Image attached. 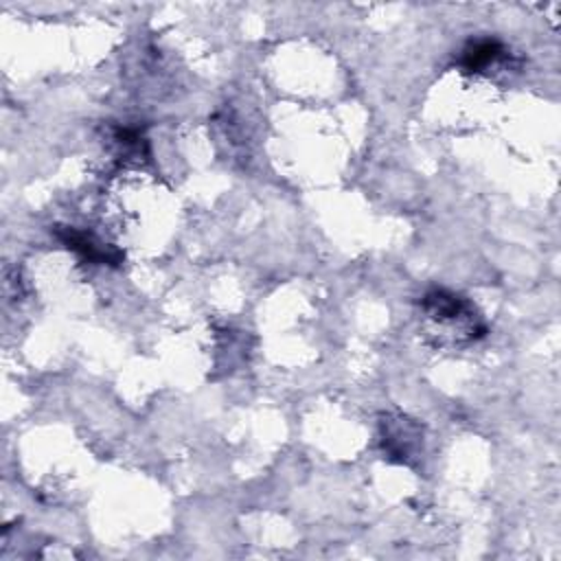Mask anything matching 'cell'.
I'll list each match as a JSON object with an SVG mask.
<instances>
[{"instance_id":"cell-1","label":"cell","mask_w":561,"mask_h":561,"mask_svg":"<svg viewBox=\"0 0 561 561\" xmlns=\"http://www.w3.org/2000/svg\"><path fill=\"white\" fill-rule=\"evenodd\" d=\"M421 311L434 327H443V335H451L454 340H478L484 337L486 324L482 322L476 307L460 294L445 289V287H432L421 298Z\"/></svg>"},{"instance_id":"cell-4","label":"cell","mask_w":561,"mask_h":561,"mask_svg":"<svg viewBox=\"0 0 561 561\" xmlns=\"http://www.w3.org/2000/svg\"><path fill=\"white\" fill-rule=\"evenodd\" d=\"M506 59H511V50L502 42H497L493 37H480V39H471L462 48L458 64L465 72L482 75V72H489L491 68L500 66Z\"/></svg>"},{"instance_id":"cell-2","label":"cell","mask_w":561,"mask_h":561,"mask_svg":"<svg viewBox=\"0 0 561 561\" xmlns=\"http://www.w3.org/2000/svg\"><path fill=\"white\" fill-rule=\"evenodd\" d=\"M421 425L408 416H386L381 421V447L390 460L410 462L421 449Z\"/></svg>"},{"instance_id":"cell-3","label":"cell","mask_w":561,"mask_h":561,"mask_svg":"<svg viewBox=\"0 0 561 561\" xmlns=\"http://www.w3.org/2000/svg\"><path fill=\"white\" fill-rule=\"evenodd\" d=\"M55 237L88 263L118 265L125 256L116 245H110L101 241L94 232H88L75 226H55Z\"/></svg>"}]
</instances>
